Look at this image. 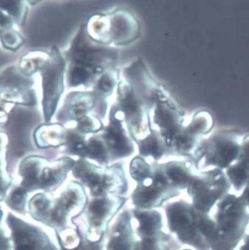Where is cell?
<instances>
[{"instance_id":"obj_1","label":"cell","mask_w":249,"mask_h":250,"mask_svg":"<svg viewBox=\"0 0 249 250\" xmlns=\"http://www.w3.org/2000/svg\"><path fill=\"white\" fill-rule=\"evenodd\" d=\"M119 60V51L112 45L91 39L83 25L67 51V83L70 88L94 85L103 73L112 69Z\"/></svg>"},{"instance_id":"obj_2","label":"cell","mask_w":249,"mask_h":250,"mask_svg":"<svg viewBox=\"0 0 249 250\" xmlns=\"http://www.w3.org/2000/svg\"><path fill=\"white\" fill-rule=\"evenodd\" d=\"M166 215L168 229L180 242L197 250H211L215 225L209 214L180 200L166 206Z\"/></svg>"},{"instance_id":"obj_3","label":"cell","mask_w":249,"mask_h":250,"mask_svg":"<svg viewBox=\"0 0 249 250\" xmlns=\"http://www.w3.org/2000/svg\"><path fill=\"white\" fill-rule=\"evenodd\" d=\"M211 250H234L246 235L249 212L240 196L228 194L216 205Z\"/></svg>"},{"instance_id":"obj_4","label":"cell","mask_w":249,"mask_h":250,"mask_svg":"<svg viewBox=\"0 0 249 250\" xmlns=\"http://www.w3.org/2000/svg\"><path fill=\"white\" fill-rule=\"evenodd\" d=\"M71 173L77 181L88 188L92 198L107 195L123 196L128 190L126 175L120 164L100 166L78 158Z\"/></svg>"},{"instance_id":"obj_5","label":"cell","mask_w":249,"mask_h":250,"mask_svg":"<svg viewBox=\"0 0 249 250\" xmlns=\"http://www.w3.org/2000/svg\"><path fill=\"white\" fill-rule=\"evenodd\" d=\"M88 202L85 187L78 181H70L57 198L50 197L44 225L59 231L75 224Z\"/></svg>"},{"instance_id":"obj_6","label":"cell","mask_w":249,"mask_h":250,"mask_svg":"<svg viewBox=\"0 0 249 250\" xmlns=\"http://www.w3.org/2000/svg\"><path fill=\"white\" fill-rule=\"evenodd\" d=\"M231 185L223 170L198 171L187 188L193 207L209 214L212 208L229 194Z\"/></svg>"},{"instance_id":"obj_7","label":"cell","mask_w":249,"mask_h":250,"mask_svg":"<svg viewBox=\"0 0 249 250\" xmlns=\"http://www.w3.org/2000/svg\"><path fill=\"white\" fill-rule=\"evenodd\" d=\"M49 54V59L40 71L42 88V104L46 124L55 114L63 94L66 69V61L57 47L53 46Z\"/></svg>"},{"instance_id":"obj_8","label":"cell","mask_w":249,"mask_h":250,"mask_svg":"<svg viewBox=\"0 0 249 250\" xmlns=\"http://www.w3.org/2000/svg\"><path fill=\"white\" fill-rule=\"evenodd\" d=\"M115 105L136 144L148 135L152 128L150 109L125 81H120L117 85Z\"/></svg>"},{"instance_id":"obj_9","label":"cell","mask_w":249,"mask_h":250,"mask_svg":"<svg viewBox=\"0 0 249 250\" xmlns=\"http://www.w3.org/2000/svg\"><path fill=\"white\" fill-rule=\"evenodd\" d=\"M128 198L123 196L107 195L92 198L88 201L83 212L85 230L83 231L88 241L103 242L113 218L126 203Z\"/></svg>"},{"instance_id":"obj_10","label":"cell","mask_w":249,"mask_h":250,"mask_svg":"<svg viewBox=\"0 0 249 250\" xmlns=\"http://www.w3.org/2000/svg\"><path fill=\"white\" fill-rule=\"evenodd\" d=\"M20 70L11 67L0 75V124H5L16 104L34 105L37 103L33 83Z\"/></svg>"},{"instance_id":"obj_11","label":"cell","mask_w":249,"mask_h":250,"mask_svg":"<svg viewBox=\"0 0 249 250\" xmlns=\"http://www.w3.org/2000/svg\"><path fill=\"white\" fill-rule=\"evenodd\" d=\"M241 144L234 134H217L207 141H201L194 159L196 167H213L227 169L240 155Z\"/></svg>"},{"instance_id":"obj_12","label":"cell","mask_w":249,"mask_h":250,"mask_svg":"<svg viewBox=\"0 0 249 250\" xmlns=\"http://www.w3.org/2000/svg\"><path fill=\"white\" fill-rule=\"evenodd\" d=\"M13 250H60L45 231L12 212L5 216Z\"/></svg>"},{"instance_id":"obj_13","label":"cell","mask_w":249,"mask_h":250,"mask_svg":"<svg viewBox=\"0 0 249 250\" xmlns=\"http://www.w3.org/2000/svg\"><path fill=\"white\" fill-rule=\"evenodd\" d=\"M152 109L153 124L158 127L157 131L166 141L170 152L173 141L184 127V113L163 86L157 92Z\"/></svg>"},{"instance_id":"obj_14","label":"cell","mask_w":249,"mask_h":250,"mask_svg":"<svg viewBox=\"0 0 249 250\" xmlns=\"http://www.w3.org/2000/svg\"><path fill=\"white\" fill-rule=\"evenodd\" d=\"M124 118L115 105L110 110L108 123L100 131L109 153L111 162L129 158L135 151L134 141L124 126Z\"/></svg>"},{"instance_id":"obj_15","label":"cell","mask_w":249,"mask_h":250,"mask_svg":"<svg viewBox=\"0 0 249 250\" xmlns=\"http://www.w3.org/2000/svg\"><path fill=\"white\" fill-rule=\"evenodd\" d=\"M180 191L165 185L153 175L139 183L131 195V201L139 209H154L176 198Z\"/></svg>"},{"instance_id":"obj_16","label":"cell","mask_w":249,"mask_h":250,"mask_svg":"<svg viewBox=\"0 0 249 250\" xmlns=\"http://www.w3.org/2000/svg\"><path fill=\"white\" fill-rule=\"evenodd\" d=\"M126 81L145 105L151 109L162 85L152 78L143 60L138 59L123 69Z\"/></svg>"},{"instance_id":"obj_17","label":"cell","mask_w":249,"mask_h":250,"mask_svg":"<svg viewBox=\"0 0 249 250\" xmlns=\"http://www.w3.org/2000/svg\"><path fill=\"white\" fill-rule=\"evenodd\" d=\"M153 175L162 183L180 191L187 189L195 176L198 168L188 161H171L163 164H153Z\"/></svg>"},{"instance_id":"obj_18","label":"cell","mask_w":249,"mask_h":250,"mask_svg":"<svg viewBox=\"0 0 249 250\" xmlns=\"http://www.w3.org/2000/svg\"><path fill=\"white\" fill-rule=\"evenodd\" d=\"M108 14L111 45H128L140 37V22L130 11L120 9Z\"/></svg>"},{"instance_id":"obj_19","label":"cell","mask_w":249,"mask_h":250,"mask_svg":"<svg viewBox=\"0 0 249 250\" xmlns=\"http://www.w3.org/2000/svg\"><path fill=\"white\" fill-rule=\"evenodd\" d=\"M94 108L95 98L92 91H72L65 98L57 119L62 125L69 123L75 124L88 114H94Z\"/></svg>"},{"instance_id":"obj_20","label":"cell","mask_w":249,"mask_h":250,"mask_svg":"<svg viewBox=\"0 0 249 250\" xmlns=\"http://www.w3.org/2000/svg\"><path fill=\"white\" fill-rule=\"evenodd\" d=\"M76 160L69 156L62 157L47 163L39 181V191L51 193L61 187L68 174L72 171Z\"/></svg>"},{"instance_id":"obj_21","label":"cell","mask_w":249,"mask_h":250,"mask_svg":"<svg viewBox=\"0 0 249 250\" xmlns=\"http://www.w3.org/2000/svg\"><path fill=\"white\" fill-rule=\"evenodd\" d=\"M133 216L128 210L119 215L111 229L105 250H134L137 242Z\"/></svg>"},{"instance_id":"obj_22","label":"cell","mask_w":249,"mask_h":250,"mask_svg":"<svg viewBox=\"0 0 249 250\" xmlns=\"http://www.w3.org/2000/svg\"><path fill=\"white\" fill-rule=\"evenodd\" d=\"M48 161V158L40 155H30L24 158L19 166L18 185L29 194L39 191L40 175Z\"/></svg>"},{"instance_id":"obj_23","label":"cell","mask_w":249,"mask_h":250,"mask_svg":"<svg viewBox=\"0 0 249 250\" xmlns=\"http://www.w3.org/2000/svg\"><path fill=\"white\" fill-rule=\"evenodd\" d=\"M131 214L137 221L134 229L140 239L157 238L166 234L163 231L162 215L157 210L134 208Z\"/></svg>"},{"instance_id":"obj_24","label":"cell","mask_w":249,"mask_h":250,"mask_svg":"<svg viewBox=\"0 0 249 250\" xmlns=\"http://www.w3.org/2000/svg\"><path fill=\"white\" fill-rule=\"evenodd\" d=\"M225 173L236 191H241L247 185L249 182V137L242 143L237 161Z\"/></svg>"},{"instance_id":"obj_25","label":"cell","mask_w":249,"mask_h":250,"mask_svg":"<svg viewBox=\"0 0 249 250\" xmlns=\"http://www.w3.org/2000/svg\"><path fill=\"white\" fill-rule=\"evenodd\" d=\"M68 128L62 124H45L37 127L34 133L36 145L40 148L64 146Z\"/></svg>"},{"instance_id":"obj_26","label":"cell","mask_w":249,"mask_h":250,"mask_svg":"<svg viewBox=\"0 0 249 250\" xmlns=\"http://www.w3.org/2000/svg\"><path fill=\"white\" fill-rule=\"evenodd\" d=\"M139 155L145 158H151L155 161H160L169 152L168 146L160 133L151 128L146 137L137 143Z\"/></svg>"},{"instance_id":"obj_27","label":"cell","mask_w":249,"mask_h":250,"mask_svg":"<svg viewBox=\"0 0 249 250\" xmlns=\"http://www.w3.org/2000/svg\"><path fill=\"white\" fill-rule=\"evenodd\" d=\"M120 74L118 71L112 68L103 73L96 81L92 91L97 105H107V98L117 89L120 83Z\"/></svg>"},{"instance_id":"obj_28","label":"cell","mask_w":249,"mask_h":250,"mask_svg":"<svg viewBox=\"0 0 249 250\" xmlns=\"http://www.w3.org/2000/svg\"><path fill=\"white\" fill-rule=\"evenodd\" d=\"M82 159L91 160L100 166L111 164L109 153L100 133L93 134L87 139Z\"/></svg>"},{"instance_id":"obj_29","label":"cell","mask_w":249,"mask_h":250,"mask_svg":"<svg viewBox=\"0 0 249 250\" xmlns=\"http://www.w3.org/2000/svg\"><path fill=\"white\" fill-rule=\"evenodd\" d=\"M85 25L87 34L91 39L100 43L111 45L108 14H94L88 19V22Z\"/></svg>"},{"instance_id":"obj_30","label":"cell","mask_w":249,"mask_h":250,"mask_svg":"<svg viewBox=\"0 0 249 250\" xmlns=\"http://www.w3.org/2000/svg\"><path fill=\"white\" fill-rule=\"evenodd\" d=\"M49 56L45 51H28L20 60L19 70L24 76L29 78L36 73L40 72L49 59Z\"/></svg>"},{"instance_id":"obj_31","label":"cell","mask_w":249,"mask_h":250,"mask_svg":"<svg viewBox=\"0 0 249 250\" xmlns=\"http://www.w3.org/2000/svg\"><path fill=\"white\" fill-rule=\"evenodd\" d=\"M87 134L81 132L74 127L68 128L65 146V153L70 156L82 158L87 141Z\"/></svg>"},{"instance_id":"obj_32","label":"cell","mask_w":249,"mask_h":250,"mask_svg":"<svg viewBox=\"0 0 249 250\" xmlns=\"http://www.w3.org/2000/svg\"><path fill=\"white\" fill-rule=\"evenodd\" d=\"M29 195L25 188L17 185L11 187L4 201L10 209L17 213H23L27 210Z\"/></svg>"},{"instance_id":"obj_33","label":"cell","mask_w":249,"mask_h":250,"mask_svg":"<svg viewBox=\"0 0 249 250\" xmlns=\"http://www.w3.org/2000/svg\"><path fill=\"white\" fill-rule=\"evenodd\" d=\"M212 125L213 120L211 114L208 111H200L194 114L191 123L185 128L193 135L200 138L202 134L208 132Z\"/></svg>"},{"instance_id":"obj_34","label":"cell","mask_w":249,"mask_h":250,"mask_svg":"<svg viewBox=\"0 0 249 250\" xmlns=\"http://www.w3.org/2000/svg\"><path fill=\"white\" fill-rule=\"evenodd\" d=\"M129 173L131 178L139 184L152 176V166L139 155L133 158L130 163Z\"/></svg>"},{"instance_id":"obj_35","label":"cell","mask_w":249,"mask_h":250,"mask_svg":"<svg viewBox=\"0 0 249 250\" xmlns=\"http://www.w3.org/2000/svg\"><path fill=\"white\" fill-rule=\"evenodd\" d=\"M0 10L9 15L19 25H23L28 13V7L25 2L20 1H0Z\"/></svg>"},{"instance_id":"obj_36","label":"cell","mask_w":249,"mask_h":250,"mask_svg":"<svg viewBox=\"0 0 249 250\" xmlns=\"http://www.w3.org/2000/svg\"><path fill=\"white\" fill-rule=\"evenodd\" d=\"M134 250H171L170 237L166 233L157 238L137 240Z\"/></svg>"},{"instance_id":"obj_37","label":"cell","mask_w":249,"mask_h":250,"mask_svg":"<svg viewBox=\"0 0 249 250\" xmlns=\"http://www.w3.org/2000/svg\"><path fill=\"white\" fill-rule=\"evenodd\" d=\"M74 128L85 134H97L104 128L102 120L94 114H88L74 124Z\"/></svg>"},{"instance_id":"obj_38","label":"cell","mask_w":249,"mask_h":250,"mask_svg":"<svg viewBox=\"0 0 249 250\" xmlns=\"http://www.w3.org/2000/svg\"><path fill=\"white\" fill-rule=\"evenodd\" d=\"M0 41L4 48L10 51H17L23 44V37L14 29L0 33Z\"/></svg>"},{"instance_id":"obj_39","label":"cell","mask_w":249,"mask_h":250,"mask_svg":"<svg viewBox=\"0 0 249 250\" xmlns=\"http://www.w3.org/2000/svg\"><path fill=\"white\" fill-rule=\"evenodd\" d=\"M11 187L12 181L7 171L5 154L0 156V203L5 201Z\"/></svg>"},{"instance_id":"obj_40","label":"cell","mask_w":249,"mask_h":250,"mask_svg":"<svg viewBox=\"0 0 249 250\" xmlns=\"http://www.w3.org/2000/svg\"><path fill=\"white\" fill-rule=\"evenodd\" d=\"M4 212L0 208V250H13L12 241L9 230L7 232L3 226Z\"/></svg>"},{"instance_id":"obj_41","label":"cell","mask_w":249,"mask_h":250,"mask_svg":"<svg viewBox=\"0 0 249 250\" xmlns=\"http://www.w3.org/2000/svg\"><path fill=\"white\" fill-rule=\"evenodd\" d=\"M60 250H103V244L101 243H94L88 241L85 237V234L83 235L81 242L75 248L67 250V249L60 247Z\"/></svg>"},{"instance_id":"obj_42","label":"cell","mask_w":249,"mask_h":250,"mask_svg":"<svg viewBox=\"0 0 249 250\" xmlns=\"http://www.w3.org/2000/svg\"><path fill=\"white\" fill-rule=\"evenodd\" d=\"M14 20L6 13L0 10V33L14 29Z\"/></svg>"},{"instance_id":"obj_43","label":"cell","mask_w":249,"mask_h":250,"mask_svg":"<svg viewBox=\"0 0 249 250\" xmlns=\"http://www.w3.org/2000/svg\"><path fill=\"white\" fill-rule=\"evenodd\" d=\"M7 144H8V137L5 133L0 131V156L5 155Z\"/></svg>"},{"instance_id":"obj_44","label":"cell","mask_w":249,"mask_h":250,"mask_svg":"<svg viewBox=\"0 0 249 250\" xmlns=\"http://www.w3.org/2000/svg\"><path fill=\"white\" fill-rule=\"evenodd\" d=\"M243 193L240 195V198L243 200V202L246 204V207L249 209V182L243 188Z\"/></svg>"},{"instance_id":"obj_45","label":"cell","mask_w":249,"mask_h":250,"mask_svg":"<svg viewBox=\"0 0 249 250\" xmlns=\"http://www.w3.org/2000/svg\"><path fill=\"white\" fill-rule=\"evenodd\" d=\"M243 240V244H242L239 250H249V234L245 235Z\"/></svg>"},{"instance_id":"obj_46","label":"cell","mask_w":249,"mask_h":250,"mask_svg":"<svg viewBox=\"0 0 249 250\" xmlns=\"http://www.w3.org/2000/svg\"><path fill=\"white\" fill-rule=\"evenodd\" d=\"M189 250V249H185V250Z\"/></svg>"}]
</instances>
